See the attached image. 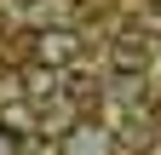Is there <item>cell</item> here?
I'll list each match as a JSON object with an SVG mask.
<instances>
[{"label": "cell", "mask_w": 161, "mask_h": 155, "mask_svg": "<svg viewBox=\"0 0 161 155\" xmlns=\"http://www.w3.org/2000/svg\"><path fill=\"white\" fill-rule=\"evenodd\" d=\"M29 57H40V63H52V69H64V63H75V57H80V35H75V29H40L35 46H29Z\"/></svg>", "instance_id": "cell-1"}, {"label": "cell", "mask_w": 161, "mask_h": 155, "mask_svg": "<svg viewBox=\"0 0 161 155\" xmlns=\"http://www.w3.org/2000/svg\"><path fill=\"white\" fill-rule=\"evenodd\" d=\"M17 81H23V98H29V104H46V98H58V92H64L58 69H52V63H40V57H29V63L17 69Z\"/></svg>", "instance_id": "cell-2"}, {"label": "cell", "mask_w": 161, "mask_h": 155, "mask_svg": "<svg viewBox=\"0 0 161 155\" xmlns=\"http://www.w3.org/2000/svg\"><path fill=\"white\" fill-rule=\"evenodd\" d=\"M64 155H115V138L104 126H69V138H64Z\"/></svg>", "instance_id": "cell-3"}, {"label": "cell", "mask_w": 161, "mask_h": 155, "mask_svg": "<svg viewBox=\"0 0 161 155\" xmlns=\"http://www.w3.org/2000/svg\"><path fill=\"white\" fill-rule=\"evenodd\" d=\"M109 69L121 75V81H127V75H144V46H132L127 35H121V40L109 46Z\"/></svg>", "instance_id": "cell-4"}, {"label": "cell", "mask_w": 161, "mask_h": 155, "mask_svg": "<svg viewBox=\"0 0 161 155\" xmlns=\"http://www.w3.org/2000/svg\"><path fill=\"white\" fill-rule=\"evenodd\" d=\"M0 126H12L17 138H29V132H35V104L29 98L23 104H6V109H0Z\"/></svg>", "instance_id": "cell-5"}, {"label": "cell", "mask_w": 161, "mask_h": 155, "mask_svg": "<svg viewBox=\"0 0 161 155\" xmlns=\"http://www.w3.org/2000/svg\"><path fill=\"white\" fill-rule=\"evenodd\" d=\"M64 92H69V98H75V104H86V98L98 104V81H92V75H86V69H75V75H69V86H64Z\"/></svg>", "instance_id": "cell-6"}, {"label": "cell", "mask_w": 161, "mask_h": 155, "mask_svg": "<svg viewBox=\"0 0 161 155\" xmlns=\"http://www.w3.org/2000/svg\"><path fill=\"white\" fill-rule=\"evenodd\" d=\"M17 149H23V138H17L12 126H0V155H17Z\"/></svg>", "instance_id": "cell-7"}, {"label": "cell", "mask_w": 161, "mask_h": 155, "mask_svg": "<svg viewBox=\"0 0 161 155\" xmlns=\"http://www.w3.org/2000/svg\"><path fill=\"white\" fill-rule=\"evenodd\" d=\"M64 6H80V0H64Z\"/></svg>", "instance_id": "cell-8"}]
</instances>
